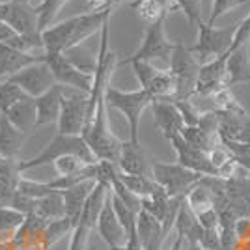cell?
Instances as JSON below:
<instances>
[{"mask_svg": "<svg viewBox=\"0 0 250 250\" xmlns=\"http://www.w3.org/2000/svg\"><path fill=\"white\" fill-rule=\"evenodd\" d=\"M112 11H114L112 8L86 11V13L69 17L62 22L51 24L47 30L42 32L43 52L65 54V52L77 49L84 40H88L90 36L103 30V26L108 22Z\"/></svg>", "mask_w": 250, "mask_h": 250, "instance_id": "obj_1", "label": "cell"}, {"mask_svg": "<svg viewBox=\"0 0 250 250\" xmlns=\"http://www.w3.org/2000/svg\"><path fill=\"white\" fill-rule=\"evenodd\" d=\"M63 155H79L83 157L86 163H97V159L94 157L90 146L86 144L83 136H71V135H58L52 138L47 146L43 147L40 153H36L30 159H24V161H19V172L24 174L28 170H34V168L40 167H47V165H52L56 159H60Z\"/></svg>", "mask_w": 250, "mask_h": 250, "instance_id": "obj_2", "label": "cell"}, {"mask_svg": "<svg viewBox=\"0 0 250 250\" xmlns=\"http://www.w3.org/2000/svg\"><path fill=\"white\" fill-rule=\"evenodd\" d=\"M104 99H106L108 108H114L120 114H124L125 122L129 125V138L133 142H140L138 140L140 120H142L144 110L147 106H151L153 97L142 88L133 90V92H124V90H118L114 86H108Z\"/></svg>", "mask_w": 250, "mask_h": 250, "instance_id": "obj_3", "label": "cell"}, {"mask_svg": "<svg viewBox=\"0 0 250 250\" xmlns=\"http://www.w3.org/2000/svg\"><path fill=\"white\" fill-rule=\"evenodd\" d=\"M168 65H170L168 69H170V73L174 77V83H176V97H174V101L192 99V95L196 92L202 63L192 54L190 47H185L183 43H176Z\"/></svg>", "mask_w": 250, "mask_h": 250, "instance_id": "obj_4", "label": "cell"}, {"mask_svg": "<svg viewBox=\"0 0 250 250\" xmlns=\"http://www.w3.org/2000/svg\"><path fill=\"white\" fill-rule=\"evenodd\" d=\"M110 190L106 183L97 181L94 190L90 192V196L84 204V209L81 213V219L75 224L73 233H71V241H69V249L67 250H86L88 243H90V235L92 231L97 228V220L103 211L106 200L110 196Z\"/></svg>", "mask_w": 250, "mask_h": 250, "instance_id": "obj_5", "label": "cell"}, {"mask_svg": "<svg viewBox=\"0 0 250 250\" xmlns=\"http://www.w3.org/2000/svg\"><path fill=\"white\" fill-rule=\"evenodd\" d=\"M237 26H226L217 28L215 24H209L208 21L198 24V40L190 47L192 54L198 58V62L209 63L220 56H226L231 51L233 38H235Z\"/></svg>", "mask_w": 250, "mask_h": 250, "instance_id": "obj_6", "label": "cell"}, {"mask_svg": "<svg viewBox=\"0 0 250 250\" xmlns=\"http://www.w3.org/2000/svg\"><path fill=\"white\" fill-rule=\"evenodd\" d=\"M151 177L167 190L170 198H185L188 190L206 176H200L196 172L181 167L179 163L151 161Z\"/></svg>", "mask_w": 250, "mask_h": 250, "instance_id": "obj_7", "label": "cell"}, {"mask_svg": "<svg viewBox=\"0 0 250 250\" xmlns=\"http://www.w3.org/2000/svg\"><path fill=\"white\" fill-rule=\"evenodd\" d=\"M88 110H90V94L63 86L62 112L56 124L58 133L83 136L86 124H88Z\"/></svg>", "mask_w": 250, "mask_h": 250, "instance_id": "obj_8", "label": "cell"}, {"mask_svg": "<svg viewBox=\"0 0 250 250\" xmlns=\"http://www.w3.org/2000/svg\"><path fill=\"white\" fill-rule=\"evenodd\" d=\"M0 21L10 24L11 28L30 40L40 51H43L42 32H40V17L38 10L30 4H19L13 0L0 2Z\"/></svg>", "mask_w": 250, "mask_h": 250, "instance_id": "obj_9", "label": "cell"}, {"mask_svg": "<svg viewBox=\"0 0 250 250\" xmlns=\"http://www.w3.org/2000/svg\"><path fill=\"white\" fill-rule=\"evenodd\" d=\"M176 43H172L167 38L165 32V19L147 24L144 30V38L140 47L136 49L129 58H125L122 63H131V62H155V60H163V62L170 63L172 52H174Z\"/></svg>", "mask_w": 250, "mask_h": 250, "instance_id": "obj_10", "label": "cell"}, {"mask_svg": "<svg viewBox=\"0 0 250 250\" xmlns=\"http://www.w3.org/2000/svg\"><path fill=\"white\" fill-rule=\"evenodd\" d=\"M45 62L49 63L54 81L60 86L65 88H73V90H81L90 94L92 86H94V73H86L79 65H75L67 54H60V52H45L43 54Z\"/></svg>", "mask_w": 250, "mask_h": 250, "instance_id": "obj_11", "label": "cell"}, {"mask_svg": "<svg viewBox=\"0 0 250 250\" xmlns=\"http://www.w3.org/2000/svg\"><path fill=\"white\" fill-rule=\"evenodd\" d=\"M6 81H10L11 84L19 86L22 92L28 97H32V99H36V97L43 95L45 92H49L52 86L56 84L54 75H52L49 63L45 62V58L21 69L19 73L11 75L10 79H6Z\"/></svg>", "mask_w": 250, "mask_h": 250, "instance_id": "obj_12", "label": "cell"}, {"mask_svg": "<svg viewBox=\"0 0 250 250\" xmlns=\"http://www.w3.org/2000/svg\"><path fill=\"white\" fill-rule=\"evenodd\" d=\"M168 142L172 144V149L176 151V157H177L176 163H179L181 167L188 168V170L196 172V174H200V176H206V177L217 176L219 177L217 170H215V167L211 165L209 155L206 153V151L192 147L181 135L170 138Z\"/></svg>", "mask_w": 250, "mask_h": 250, "instance_id": "obj_13", "label": "cell"}, {"mask_svg": "<svg viewBox=\"0 0 250 250\" xmlns=\"http://www.w3.org/2000/svg\"><path fill=\"white\" fill-rule=\"evenodd\" d=\"M226 56H220L217 60L209 63H204L200 67L198 84H196V92L194 95L200 97H215L220 90L228 88V69H226Z\"/></svg>", "mask_w": 250, "mask_h": 250, "instance_id": "obj_14", "label": "cell"}, {"mask_svg": "<svg viewBox=\"0 0 250 250\" xmlns=\"http://www.w3.org/2000/svg\"><path fill=\"white\" fill-rule=\"evenodd\" d=\"M110 194H112V190H110ZM95 229H97V235L101 237V241L108 249H118V247L127 245L129 237H127V231L122 226L118 215H116V209L112 206V196H108V200H106Z\"/></svg>", "mask_w": 250, "mask_h": 250, "instance_id": "obj_15", "label": "cell"}, {"mask_svg": "<svg viewBox=\"0 0 250 250\" xmlns=\"http://www.w3.org/2000/svg\"><path fill=\"white\" fill-rule=\"evenodd\" d=\"M118 170L122 174H133V176H151V161H147V155L140 142H133L131 138L122 140L120 155H118Z\"/></svg>", "mask_w": 250, "mask_h": 250, "instance_id": "obj_16", "label": "cell"}, {"mask_svg": "<svg viewBox=\"0 0 250 250\" xmlns=\"http://www.w3.org/2000/svg\"><path fill=\"white\" fill-rule=\"evenodd\" d=\"M151 112H153V124L167 140L183 133L185 122L174 101H153Z\"/></svg>", "mask_w": 250, "mask_h": 250, "instance_id": "obj_17", "label": "cell"}, {"mask_svg": "<svg viewBox=\"0 0 250 250\" xmlns=\"http://www.w3.org/2000/svg\"><path fill=\"white\" fill-rule=\"evenodd\" d=\"M62 101H63V86L54 84L49 92L36 97V112H38V120H36V127H43V125L58 124L60 120V112H62Z\"/></svg>", "mask_w": 250, "mask_h": 250, "instance_id": "obj_18", "label": "cell"}, {"mask_svg": "<svg viewBox=\"0 0 250 250\" xmlns=\"http://www.w3.org/2000/svg\"><path fill=\"white\" fill-rule=\"evenodd\" d=\"M136 237L140 241L142 250H161L167 233L163 228V222L142 209L136 219Z\"/></svg>", "mask_w": 250, "mask_h": 250, "instance_id": "obj_19", "label": "cell"}, {"mask_svg": "<svg viewBox=\"0 0 250 250\" xmlns=\"http://www.w3.org/2000/svg\"><path fill=\"white\" fill-rule=\"evenodd\" d=\"M43 54H34V52H24L13 47L0 45V79H10L11 75L19 73L21 69L28 67L32 63L43 60Z\"/></svg>", "mask_w": 250, "mask_h": 250, "instance_id": "obj_20", "label": "cell"}, {"mask_svg": "<svg viewBox=\"0 0 250 250\" xmlns=\"http://www.w3.org/2000/svg\"><path fill=\"white\" fill-rule=\"evenodd\" d=\"M228 88L250 84V45H241L228 52Z\"/></svg>", "mask_w": 250, "mask_h": 250, "instance_id": "obj_21", "label": "cell"}, {"mask_svg": "<svg viewBox=\"0 0 250 250\" xmlns=\"http://www.w3.org/2000/svg\"><path fill=\"white\" fill-rule=\"evenodd\" d=\"M24 138H26L24 131L17 129L6 114H0V155L4 159L17 161L22 144H24Z\"/></svg>", "mask_w": 250, "mask_h": 250, "instance_id": "obj_22", "label": "cell"}, {"mask_svg": "<svg viewBox=\"0 0 250 250\" xmlns=\"http://www.w3.org/2000/svg\"><path fill=\"white\" fill-rule=\"evenodd\" d=\"M95 183L97 181H83V183H79V185H75V187L67 188V190L62 192L63 206H65V217L71 220L73 228L75 224L79 222V219H81L84 204H86V200L90 196V192L94 190Z\"/></svg>", "mask_w": 250, "mask_h": 250, "instance_id": "obj_23", "label": "cell"}, {"mask_svg": "<svg viewBox=\"0 0 250 250\" xmlns=\"http://www.w3.org/2000/svg\"><path fill=\"white\" fill-rule=\"evenodd\" d=\"M176 235H181L190 243V245H198V239L202 235V226H200L198 219H196V213L188 208V204L183 200L181 208H179V213H177L176 219Z\"/></svg>", "mask_w": 250, "mask_h": 250, "instance_id": "obj_24", "label": "cell"}, {"mask_svg": "<svg viewBox=\"0 0 250 250\" xmlns=\"http://www.w3.org/2000/svg\"><path fill=\"white\" fill-rule=\"evenodd\" d=\"M8 120L15 125L17 129H21L24 133H28L30 129L36 127V120H38V112H36V103L32 97L22 99L21 103H17L15 106H11L6 112Z\"/></svg>", "mask_w": 250, "mask_h": 250, "instance_id": "obj_25", "label": "cell"}, {"mask_svg": "<svg viewBox=\"0 0 250 250\" xmlns=\"http://www.w3.org/2000/svg\"><path fill=\"white\" fill-rule=\"evenodd\" d=\"M34 215H38L45 222L63 219L65 217V206H63L62 192H52V194H47V196L38 200V208H36Z\"/></svg>", "mask_w": 250, "mask_h": 250, "instance_id": "obj_26", "label": "cell"}, {"mask_svg": "<svg viewBox=\"0 0 250 250\" xmlns=\"http://www.w3.org/2000/svg\"><path fill=\"white\" fill-rule=\"evenodd\" d=\"M120 179L131 192H135L138 198H149L163 188L151 176H133V174H122L120 172Z\"/></svg>", "mask_w": 250, "mask_h": 250, "instance_id": "obj_27", "label": "cell"}, {"mask_svg": "<svg viewBox=\"0 0 250 250\" xmlns=\"http://www.w3.org/2000/svg\"><path fill=\"white\" fill-rule=\"evenodd\" d=\"M71 233H73V224H71V220L67 219V217L47 222L45 228H43V233H42L43 249L45 250L51 249L52 245L60 243L65 235H71Z\"/></svg>", "mask_w": 250, "mask_h": 250, "instance_id": "obj_28", "label": "cell"}, {"mask_svg": "<svg viewBox=\"0 0 250 250\" xmlns=\"http://www.w3.org/2000/svg\"><path fill=\"white\" fill-rule=\"evenodd\" d=\"M26 220V215L13 208H0V243L11 241L15 231L21 228Z\"/></svg>", "mask_w": 250, "mask_h": 250, "instance_id": "obj_29", "label": "cell"}, {"mask_svg": "<svg viewBox=\"0 0 250 250\" xmlns=\"http://www.w3.org/2000/svg\"><path fill=\"white\" fill-rule=\"evenodd\" d=\"M0 45H6V47H13V49H19L24 52H34L38 47L26 40L24 36H21L15 28H11L10 24L0 21ZM40 51V49H38ZM43 52V51H42Z\"/></svg>", "mask_w": 250, "mask_h": 250, "instance_id": "obj_30", "label": "cell"}, {"mask_svg": "<svg viewBox=\"0 0 250 250\" xmlns=\"http://www.w3.org/2000/svg\"><path fill=\"white\" fill-rule=\"evenodd\" d=\"M26 97L28 95L24 94L19 86L11 84L10 81H2L0 83V114H6L11 106L21 103Z\"/></svg>", "mask_w": 250, "mask_h": 250, "instance_id": "obj_31", "label": "cell"}, {"mask_svg": "<svg viewBox=\"0 0 250 250\" xmlns=\"http://www.w3.org/2000/svg\"><path fill=\"white\" fill-rule=\"evenodd\" d=\"M215 103V110L220 114H245V108L241 106L237 97L231 94V88L220 90L215 97H211Z\"/></svg>", "mask_w": 250, "mask_h": 250, "instance_id": "obj_32", "label": "cell"}, {"mask_svg": "<svg viewBox=\"0 0 250 250\" xmlns=\"http://www.w3.org/2000/svg\"><path fill=\"white\" fill-rule=\"evenodd\" d=\"M67 2H69V0H42V4L36 6L38 17H40V32L47 30V28L51 26L52 21H54L56 15H58V11L62 10Z\"/></svg>", "mask_w": 250, "mask_h": 250, "instance_id": "obj_33", "label": "cell"}, {"mask_svg": "<svg viewBox=\"0 0 250 250\" xmlns=\"http://www.w3.org/2000/svg\"><path fill=\"white\" fill-rule=\"evenodd\" d=\"M88 165H90V163H86L83 157L63 155L52 163V168H54L56 176H75V174H79L81 170H84ZM92 165H94V163H92Z\"/></svg>", "mask_w": 250, "mask_h": 250, "instance_id": "obj_34", "label": "cell"}, {"mask_svg": "<svg viewBox=\"0 0 250 250\" xmlns=\"http://www.w3.org/2000/svg\"><path fill=\"white\" fill-rule=\"evenodd\" d=\"M140 15V19L147 24H153V22L161 21V19H167V10L157 2V0H142L138 6L135 8Z\"/></svg>", "mask_w": 250, "mask_h": 250, "instance_id": "obj_35", "label": "cell"}, {"mask_svg": "<svg viewBox=\"0 0 250 250\" xmlns=\"http://www.w3.org/2000/svg\"><path fill=\"white\" fill-rule=\"evenodd\" d=\"M176 6L179 11H183L188 24L198 26L200 22H204V19H202V0H176Z\"/></svg>", "mask_w": 250, "mask_h": 250, "instance_id": "obj_36", "label": "cell"}, {"mask_svg": "<svg viewBox=\"0 0 250 250\" xmlns=\"http://www.w3.org/2000/svg\"><path fill=\"white\" fill-rule=\"evenodd\" d=\"M179 108V112L183 116V122H185V127H194V125H200V120H202V114L198 108L194 106L192 99H185V101H174Z\"/></svg>", "mask_w": 250, "mask_h": 250, "instance_id": "obj_37", "label": "cell"}, {"mask_svg": "<svg viewBox=\"0 0 250 250\" xmlns=\"http://www.w3.org/2000/svg\"><path fill=\"white\" fill-rule=\"evenodd\" d=\"M249 0H213V6H211V15H209V24H215L219 21V17L226 15L229 10L237 8L241 4H245Z\"/></svg>", "mask_w": 250, "mask_h": 250, "instance_id": "obj_38", "label": "cell"}, {"mask_svg": "<svg viewBox=\"0 0 250 250\" xmlns=\"http://www.w3.org/2000/svg\"><path fill=\"white\" fill-rule=\"evenodd\" d=\"M10 208L17 209V211H21L22 215H34L36 213V208H38V200L32 198V196H26V194H22V192H15L13 194V198H11V204Z\"/></svg>", "mask_w": 250, "mask_h": 250, "instance_id": "obj_39", "label": "cell"}, {"mask_svg": "<svg viewBox=\"0 0 250 250\" xmlns=\"http://www.w3.org/2000/svg\"><path fill=\"white\" fill-rule=\"evenodd\" d=\"M241 45H250V13H249V17H245V19L237 24V30H235V38H233L231 49L241 47Z\"/></svg>", "mask_w": 250, "mask_h": 250, "instance_id": "obj_40", "label": "cell"}, {"mask_svg": "<svg viewBox=\"0 0 250 250\" xmlns=\"http://www.w3.org/2000/svg\"><path fill=\"white\" fill-rule=\"evenodd\" d=\"M233 142H247V144H250V114L241 116L239 135H237V140H233Z\"/></svg>", "mask_w": 250, "mask_h": 250, "instance_id": "obj_41", "label": "cell"}, {"mask_svg": "<svg viewBox=\"0 0 250 250\" xmlns=\"http://www.w3.org/2000/svg\"><path fill=\"white\" fill-rule=\"evenodd\" d=\"M108 4H110V0H86V6L92 11L104 10V8H108Z\"/></svg>", "mask_w": 250, "mask_h": 250, "instance_id": "obj_42", "label": "cell"}, {"mask_svg": "<svg viewBox=\"0 0 250 250\" xmlns=\"http://www.w3.org/2000/svg\"><path fill=\"white\" fill-rule=\"evenodd\" d=\"M0 250H15V249H13L11 241H4V243H0Z\"/></svg>", "mask_w": 250, "mask_h": 250, "instance_id": "obj_43", "label": "cell"}, {"mask_svg": "<svg viewBox=\"0 0 250 250\" xmlns=\"http://www.w3.org/2000/svg\"><path fill=\"white\" fill-rule=\"evenodd\" d=\"M122 2H125V0H110V4H108V8H112V10H114L116 6H120ZM129 2H131V0H129Z\"/></svg>", "mask_w": 250, "mask_h": 250, "instance_id": "obj_44", "label": "cell"}, {"mask_svg": "<svg viewBox=\"0 0 250 250\" xmlns=\"http://www.w3.org/2000/svg\"><path fill=\"white\" fill-rule=\"evenodd\" d=\"M86 250H99V249H97V245H95L94 241H90V243H88V247H86Z\"/></svg>", "mask_w": 250, "mask_h": 250, "instance_id": "obj_45", "label": "cell"}, {"mask_svg": "<svg viewBox=\"0 0 250 250\" xmlns=\"http://www.w3.org/2000/svg\"><path fill=\"white\" fill-rule=\"evenodd\" d=\"M188 250H204V249H202L200 245H190V247H188Z\"/></svg>", "mask_w": 250, "mask_h": 250, "instance_id": "obj_46", "label": "cell"}, {"mask_svg": "<svg viewBox=\"0 0 250 250\" xmlns=\"http://www.w3.org/2000/svg\"><path fill=\"white\" fill-rule=\"evenodd\" d=\"M13 2H19V4H30V0H13Z\"/></svg>", "mask_w": 250, "mask_h": 250, "instance_id": "obj_47", "label": "cell"}, {"mask_svg": "<svg viewBox=\"0 0 250 250\" xmlns=\"http://www.w3.org/2000/svg\"><path fill=\"white\" fill-rule=\"evenodd\" d=\"M108 250H129L127 247H118V249H108Z\"/></svg>", "mask_w": 250, "mask_h": 250, "instance_id": "obj_48", "label": "cell"}, {"mask_svg": "<svg viewBox=\"0 0 250 250\" xmlns=\"http://www.w3.org/2000/svg\"><path fill=\"white\" fill-rule=\"evenodd\" d=\"M213 250H228V249H224V247H219V249H213Z\"/></svg>", "mask_w": 250, "mask_h": 250, "instance_id": "obj_49", "label": "cell"}, {"mask_svg": "<svg viewBox=\"0 0 250 250\" xmlns=\"http://www.w3.org/2000/svg\"><path fill=\"white\" fill-rule=\"evenodd\" d=\"M249 183H250V172H249Z\"/></svg>", "mask_w": 250, "mask_h": 250, "instance_id": "obj_50", "label": "cell"}, {"mask_svg": "<svg viewBox=\"0 0 250 250\" xmlns=\"http://www.w3.org/2000/svg\"><path fill=\"white\" fill-rule=\"evenodd\" d=\"M0 2H6V0H0Z\"/></svg>", "mask_w": 250, "mask_h": 250, "instance_id": "obj_51", "label": "cell"}]
</instances>
